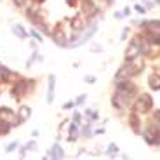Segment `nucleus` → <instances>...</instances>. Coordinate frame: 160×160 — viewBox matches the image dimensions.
<instances>
[{"label":"nucleus","instance_id":"obj_4","mask_svg":"<svg viewBox=\"0 0 160 160\" xmlns=\"http://www.w3.org/2000/svg\"><path fill=\"white\" fill-rule=\"evenodd\" d=\"M144 139L148 144H157L160 139V127L157 124H150L148 129L144 131Z\"/></svg>","mask_w":160,"mask_h":160},{"label":"nucleus","instance_id":"obj_24","mask_svg":"<svg viewBox=\"0 0 160 160\" xmlns=\"http://www.w3.org/2000/svg\"><path fill=\"white\" fill-rule=\"evenodd\" d=\"M84 99H85V94H84V96H78V98H77V101H75V104H80Z\"/></svg>","mask_w":160,"mask_h":160},{"label":"nucleus","instance_id":"obj_11","mask_svg":"<svg viewBox=\"0 0 160 160\" xmlns=\"http://www.w3.org/2000/svg\"><path fill=\"white\" fill-rule=\"evenodd\" d=\"M77 138H78V125H77V122H73L72 125H70V132H68V141H75Z\"/></svg>","mask_w":160,"mask_h":160},{"label":"nucleus","instance_id":"obj_7","mask_svg":"<svg viewBox=\"0 0 160 160\" xmlns=\"http://www.w3.org/2000/svg\"><path fill=\"white\" fill-rule=\"evenodd\" d=\"M0 120L12 125V122L16 120V113H12L11 110H7V108H2V110H0Z\"/></svg>","mask_w":160,"mask_h":160},{"label":"nucleus","instance_id":"obj_18","mask_svg":"<svg viewBox=\"0 0 160 160\" xmlns=\"http://www.w3.org/2000/svg\"><path fill=\"white\" fill-rule=\"evenodd\" d=\"M30 117V108H21V112H19V122L21 120H24V118H28Z\"/></svg>","mask_w":160,"mask_h":160},{"label":"nucleus","instance_id":"obj_29","mask_svg":"<svg viewBox=\"0 0 160 160\" xmlns=\"http://www.w3.org/2000/svg\"><path fill=\"white\" fill-rule=\"evenodd\" d=\"M14 4H16V5H23L24 0H14Z\"/></svg>","mask_w":160,"mask_h":160},{"label":"nucleus","instance_id":"obj_9","mask_svg":"<svg viewBox=\"0 0 160 160\" xmlns=\"http://www.w3.org/2000/svg\"><path fill=\"white\" fill-rule=\"evenodd\" d=\"M49 157L51 158H64V152H63V148H61L59 144H54L52 146V150H51V153H49Z\"/></svg>","mask_w":160,"mask_h":160},{"label":"nucleus","instance_id":"obj_3","mask_svg":"<svg viewBox=\"0 0 160 160\" xmlns=\"http://www.w3.org/2000/svg\"><path fill=\"white\" fill-rule=\"evenodd\" d=\"M153 106V99L150 98V94H141L136 99V112L139 113H148Z\"/></svg>","mask_w":160,"mask_h":160},{"label":"nucleus","instance_id":"obj_31","mask_svg":"<svg viewBox=\"0 0 160 160\" xmlns=\"http://www.w3.org/2000/svg\"><path fill=\"white\" fill-rule=\"evenodd\" d=\"M155 2H157V4H160V0H155Z\"/></svg>","mask_w":160,"mask_h":160},{"label":"nucleus","instance_id":"obj_13","mask_svg":"<svg viewBox=\"0 0 160 160\" xmlns=\"http://www.w3.org/2000/svg\"><path fill=\"white\" fill-rule=\"evenodd\" d=\"M12 32H14V35H16V37H19V38H26V35H28V33L24 32V28L21 26V24H14V26H12Z\"/></svg>","mask_w":160,"mask_h":160},{"label":"nucleus","instance_id":"obj_22","mask_svg":"<svg viewBox=\"0 0 160 160\" xmlns=\"http://www.w3.org/2000/svg\"><path fill=\"white\" fill-rule=\"evenodd\" d=\"M85 115L89 117V118H98V115H96V112H91V110H87L85 112Z\"/></svg>","mask_w":160,"mask_h":160},{"label":"nucleus","instance_id":"obj_2","mask_svg":"<svg viewBox=\"0 0 160 160\" xmlns=\"http://www.w3.org/2000/svg\"><path fill=\"white\" fill-rule=\"evenodd\" d=\"M143 68V64L139 63V59H132V61H127V64H125L124 68H120V72L117 73V77L118 78H127V77H132V75H136L139 70Z\"/></svg>","mask_w":160,"mask_h":160},{"label":"nucleus","instance_id":"obj_20","mask_svg":"<svg viewBox=\"0 0 160 160\" xmlns=\"http://www.w3.org/2000/svg\"><path fill=\"white\" fill-rule=\"evenodd\" d=\"M152 42H155L157 45H160V33H155V35H152Z\"/></svg>","mask_w":160,"mask_h":160},{"label":"nucleus","instance_id":"obj_8","mask_svg":"<svg viewBox=\"0 0 160 160\" xmlns=\"http://www.w3.org/2000/svg\"><path fill=\"white\" fill-rule=\"evenodd\" d=\"M54 85H56V77L51 75L49 77V87H47V103L54 101Z\"/></svg>","mask_w":160,"mask_h":160},{"label":"nucleus","instance_id":"obj_14","mask_svg":"<svg viewBox=\"0 0 160 160\" xmlns=\"http://www.w3.org/2000/svg\"><path fill=\"white\" fill-rule=\"evenodd\" d=\"M150 87L155 89V91H158V89H160V75L153 73V75L150 77Z\"/></svg>","mask_w":160,"mask_h":160},{"label":"nucleus","instance_id":"obj_21","mask_svg":"<svg viewBox=\"0 0 160 160\" xmlns=\"http://www.w3.org/2000/svg\"><path fill=\"white\" fill-rule=\"evenodd\" d=\"M16 148H18V143L14 141V143H11V144H9V146H7L5 150H7V152H12V150H16Z\"/></svg>","mask_w":160,"mask_h":160},{"label":"nucleus","instance_id":"obj_1","mask_svg":"<svg viewBox=\"0 0 160 160\" xmlns=\"http://www.w3.org/2000/svg\"><path fill=\"white\" fill-rule=\"evenodd\" d=\"M131 96H132L131 92H125V91H122V89H117V92L113 94V98H112L113 106L118 108V110L127 108L129 103H131Z\"/></svg>","mask_w":160,"mask_h":160},{"label":"nucleus","instance_id":"obj_15","mask_svg":"<svg viewBox=\"0 0 160 160\" xmlns=\"http://www.w3.org/2000/svg\"><path fill=\"white\" fill-rule=\"evenodd\" d=\"M52 38H54V42H56L58 45H64V44H66V38H64V35H63L61 30H58V32L52 35Z\"/></svg>","mask_w":160,"mask_h":160},{"label":"nucleus","instance_id":"obj_30","mask_svg":"<svg viewBox=\"0 0 160 160\" xmlns=\"http://www.w3.org/2000/svg\"><path fill=\"white\" fill-rule=\"evenodd\" d=\"M155 118H157V120H158V122H160V110H158V112L155 113Z\"/></svg>","mask_w":160,"mask_h":160},{"label":"nucleus","instance_id":"obj_12","mask_svg":"<svg viewBox=\"0 0 160 160\" xmlns=\"http://www.w3.org/2000/svg\"><path fill=\"white\" fill-rule=\"evenodd\" d=\"M117 89H122V91H125V92H134V85L129 82V80H122V82H118V85H117Z\"/></svg>","mask_w":160,"mask_h":160},{"label":"nucleus","instance_id":"obj_10","mask_svg":"<svg viewBox=\"0 0 160 160\" xmlns=\"http://www.w3.org/2000/svg\"><path fill=\"white\" fill-rule=\"evenodd\" d=\"M72 28L75 30V32H82V30H84V18H80V16L73 18L72 19Z\"/></svg>","mask_w":160,"mask_h":160},{"label":"nucleus","instance_id":"obj_17","mask_svg":"<svg viewBox=\"0 0 160 160\" xmlns=\"http://www.w3.org/2000/svg\"><path fill=\"white\" fill-rule=\"evenodd\" d=\"M129 122H131V125H132V127H134V129L138 131V127H139V124H138V115H136V113H132V115H131V118H129Z\"/></svg>","mask_w":160,"mask_h":160},{"label":"nucleus","instance_id":"obj_23","mask_svg":"<svg viewBox=\"0 0 160 160\" xmlns=\"http://www.w3.org/2000/svg\"><path fill=\"white\" fill-rule=\"evenodd\" d=\"M134 9H136V11H138V12H141V14H143V12H144V11H146V9H144V7H141V5H139V4H138V5H136V7H134Z\"/></svg>","mask_w":160,"mask_h":160},{"label":"nucleus","instance_id":"obj_28","mask_svg":"<svg viewBox=\"0 0 160 160\" xmlns=\"http://www.w3.org/2000/svg\"><path fill=\"white\" fill-rule=\"evenodd\" d=\"M72 106H73V103H66V104L63 106V108H64V110H68V108H72Z\"/></svg>","mask_w":160,"mask_h":160},{"label":"nucleus","instance_id":"obj_5","mask_svg":"<svg viewBox=\"0 0 160 160\" xmlns=\"http://www.w3.org/2000/svg\"><path fill=\"white\" fill-rule=\"evenodd\" d=\"M144 51L143 44H138V40H132L131 44H129L127 51H125V61H132L136 59V58H139V54Z\"/></svg>","mask_w":160,"mask_h":160},{"label":"nucleus","instance_id":"obj_16","mask_svg":"<svg viewBox=\"0 0 160 160\" xmlns=\"http://www.w3.org/2000/svg\"><path fill=\"white\" fill-rule=\"evenodd\" d=\"M84 9H85V12H87V14H94V12L98 11L96 5L92 4L91 0H84Z\"/></svg>","mask_w":160,"mask_h":160},{"label":"nucleus","instance_id":"obj_26","mask_svg":"<svg viewBox=\"0 0 160 160\" xmlns=\"http://www.w3.org/2000/svg\"><path fill=\"white\" fill-rule=\"evenodd\" d=\"M32 33H33V37H35V38L38 40V42H42V37H40L38 33H37V32H32Z\"/></svg>","mask_w":160,"mask_h":160},{"label":"nucleus","instance_id":"obj_6","mask_svg":"<svg viewBox=\"0 0 160 160\" xmlns=\"http://www.w3.org/2000/svg\"><path fill=\"white\" fill-rule=\"evenodd\" d=\"M96 30H98V26H96V24H92L91 28H89L87 32H85V35H82L78 40H75V44H72L70 47H77V45H82V44H85V42H87V40L91 38V37L94 35V33H96Z\"/></svg>","mask_w":160,"mask_h":160},{"label":"nucleus","instance_id":"obj_25","mask_svg":"<svg viewBox=\"0 0 160 160\" xmlns=\"http://www.w3.org/2000/svg\"><path fill=\"white\" fill-rule=\"evenodd\" d=\"M108 152H110V153H112V152H117V144H110Z\"/></svg>","mask_w":160,"mask_h":160},{"label":"nucleus","instance_id":"obj_27","mask_svg":"<svg viewBox=\"0 0 160 160\" xmlns=\"http://www.w3.org/2000/svg\"><path fill=\"white\" fill-rule=\"evenodd\" d=\"M73 120H75V122H80V113H75V115H73Z\"/></svg>","mask_w":160,"mask_h":160},{"label":"nucleus","instance_id":"obj_19","mask_svg":"<svg viewBox=\"0 0 160 160\" xmlns=\"http://www.w3.org/2000/svg\"><path fill=\"white\" fill-rule=\"evenodd\" d=\"M82 134H84L85 138H89V136H91V127H89V125H84V129H82Z\"/></svg>","mask_w":160,"mask_h":160}]
</instances>
